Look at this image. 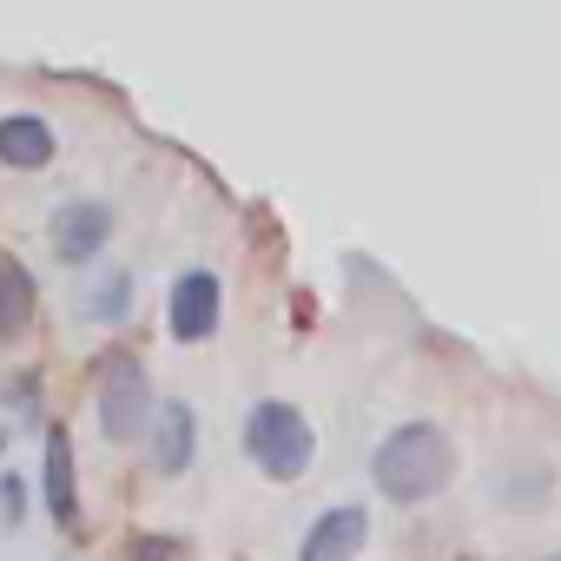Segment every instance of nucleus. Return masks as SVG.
Here are the masks:
<instances>
[{
  "instance_id": "7ed1b4c3",
  "label": "nucleus",
  "mask_w": 561,
  "mask_h": 561,
  "mask_svg": "<svg viewBox=\"0 0 561 561\" xmlns=\"http://www.w3.org/2000/svg\"><path fill=\"white\" fill-rule=\"evenodd\" d=\"M152 416H159V403H152V377H146V364L126 357V351L100 357V430H106L113 443H126V436H152Z\"/></svg>"
},
{
  "instance_id": "9b49d317",
  "label": "nucleus",
  "mask_w": 561,
  "mask_h": 561,
  "mask_svg": "<svg viewBox=\"0 0 561 561\" xmlns=\"http://www.w3.org/2000/svg\"><path fill=\"white\" fill-rule=\"evenodd\" d=\"M87 318L93 324H126L133 318V271H106L100 285L87 291Z\"/></svg>"
},
{
  "instance_id": "39448f33",
  "label": "nucleus",
  "mask_w": 561,
  "mask_h": 561,
  "mask_svg": "<svg viewBox=\"0 0 561 561\" xmlns=\"http://www.w3.org/2000/svg\"><path fill=\"white\" fill-rule=\"evenodd\" d=\"M106 238H113V211L106 205H60L54 211V251H60V264H93L100 251H106Z\"/></svg>"
},
{
  "instance_id": "423d86ee",
  "label": "nucleus",
  "mask_w": 561,
  "mask_h": 561,
  "mask_svg": "<svg viewBox=\"0 0 561 561\" xmlns=\"http://www.w3.org/2000/svg\"><path fill=\"white\" fill-rule=\"evenodd\" d=\"M364 535H370V508H357V502H344V508H324V515L305 528V548H298V561H357Z\"/></svg>"
},
{
  "instance_id": "20e7f679",
  "label": "nucleus",
  "mask_w": 561,
  "mask_h": 561,
  "mask_svg": "<svg viewBox=\"0 0 561 561\" xmlns=\"http://www.w3.org/2000/svg\"><path fill=\"white\" fill-rule=\"evenodd\" d=\"M218 311H225V291H218L211 271H185L179 285H172L165 318H172V337H179V344H205V337L218 331Z\"/></svg>"
},
{
  "instance_id": "6e6552de",
  "label": "nucleus",
  "mask_w": 561,
  "mask_h": 561,
  "mask_svg": "<svg viewBox=\"0 0 561 561\" xmlns=\"http://www.w3.org/2000/svg\"><path fill=\"white\" fill-rule=\"evenodd\" d=\"M41 482H47V515L60 528H80V482H73V443L67 430L54 423L47 430V462H41Z\"/></svg>"
},
{
  "instance_id": "9d476101",
  "label": "nucleus",
  "mask_w": 561,
  "mask_h": 561,
  "mask_svg": "<svg viewBox=\"0 0 561 561\" xmlns=\"http://www.w3.org/2000/svg\"><path fill=\"white\" fill-rule=\"evenodd\" d=\"M34 305H41V291H34V271H27L21 257H8V251H0V337H21V331L34 324Z\"/></svg>"
},
{
  "instance_id": "f257e3e1",
  "label": "nucleus",
  "mask_w": 561,
  "mask_h": 561,
  "mask_svg": "<svg viewBox=\"0 0 561 561\" xmlns=\"http://www.w3.org/2000/svg\"><path fill=\"white\" fill-rule=\"evenodd\" d=\"M370 476L390 502H430L456 476V443L443 436V423H403L377 443Z\"/></svg>"
},
{
  "instance_id": "f8f14e48",
  "label": "nucleus",
  "mask_w": 561,
  "mask_h": 561,
  "mask_svg": "<svg viewBox=\"0 0 561 561\" xmlns=\"http://www.w3.org/2000/svg\"><path fill=\"white\" fill-rule=\"evenodd\" d=\"M126 561H192V541L165 535V528H146V535L126 541Z\"/></svg>"
},
{
  "instance_id": "f03ea898",
  "label": "nucleus",
  "mask_w": 561,
  "mask_h": 561,
  "mask_svg": "<svg viewBox=\"0 0 561 561\" xmlns=\"http://www.w3.org/2000/svg\"><path fill=\"white\" fill-rule=\"evenodd\" d=\"M244 456H251L271 482H298V476L311 469V456H318V436H311V423H305L291 403H257V410L244 416Z\"/></svg>"
},
{
  "instance_id": "0eeeda50",
  "label": "nucleus",
  "mask_w": 561,
  "mask_h": 561,
  "mask_svg": "<svg viewBox=\"0 0 561 561\" xmlns=\"http://www.w3.org/2000/svg\"><path fill=\"white\" fill-rule=\"evenodd\" d=\"M192 456H198V416H192V403H159V416H152V462L165 476H185Z\"/></svg>"
},
{
  "instance_id": "ddd939ff",
  "label": "nucleus",
  "mask_w": 561,
  "mask_h": 561,
  "mask_svg": "<svg viewBox=\"0 0 561 561\" xmlns=\"http://www.w3.org/2000/svg\"><path fill=\"white\" fill-rule=\"evenodd\" d=\"M548 561H561V554H548Z\"/></svg>"
},
{
  "instance_id": "1a4fd4ad",
  "label": "nucleus",
  "mask_w": 561,
  "mask_h": 561,
  "mask_svg": "<svg viewBox=\"0 0 561 561\" xmlns=\"http://www.w3.org/2000/svg\"><path fill=\"white\" fill-rule=\"evenodd\" d=\"M0 165H14V172L54 165V126L41 113H8L0 119Z\"/></svg>"
}]
</instances>
